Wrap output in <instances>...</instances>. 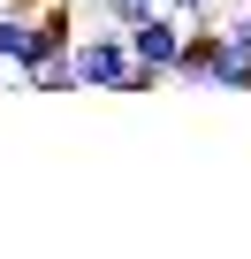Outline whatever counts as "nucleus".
<instances>
[{
  "label": "nucleus",
  "instance_id": "1",
  "mask_svg": "<svg viewBox=\"0 0 251 259\" xmlns=\"http://www.w3.org/2000/svg\"><path fill=\"white\" fill-rule=\"evenodd\" d=\"M69 69H76V92H122V76H130V46H122V23H107V31H76Z\"/></svg>",
  "mask_w": 251,
  "mask_h": 259
},
{
  "label": "nucleus",
  "instance_id": "2",
  "mask_svg": "<svg viewBox=\"0 0 251 259\" xmlns=\"http://www.w3.org/2000/svg\"><path fill=\"white\" fill-rule=\"evenodd\" d=\"M183 16L175 8H153V16H137V23H122V46H130V61H145V69H160L168 76V61H175V46H183Z\"/></svg>",
  "mask_w": 251,
  "mask_h": 259
},
{
  "label": "nucleus",
  "instance_id": "3",
  "mask_svg": "<svg viewBox=\"0 0 251 259\" xmlns=\"http://www.w3.org/2000/svg\"><path fill=\"white\" fill-rule=\"evenodd\" d=\"M31 61H46V31H38V16L0 8V69L23 84V69H31Z\"/></svg>",
  "mask_w": 251,
  "mask_h": 259
},
{
  "label": "nucleus",
  "instance_id": "4",
  "mask_svg": "<svg viewBox=\"0 0 251 259\" xmlns=\"http://www.w3.org/2000/svg\"><path fill=\"white\" fill-rule=\"evenodd\" d=\"M91 8H99L107 23H137V16H153V8H168V0H91Z\"/></svg>",
  "mask_w": 251,
  "mask_h": 259
},
{
  "label": "nucleus",
  "instance_id": "5",
  "mask_svg": "<svg viewBox=\"0 0 251 259\" xmlns=\"http://www.w3.org/2000/svg\"><path fill=\"white\" fill-rule=\"evenodd\" d=\"M168 8H175L183 23H213V16H221V0H168Z\"/></svg>",
  "mask_w": 251,
  "mask_h": 259
},
{
  "label": "nucleus",
  "instance_id": "6",
  "mask_svg": "<svg viewBox=\"0 0 251 259\" xmlns=\"http://www.w3.org/2000/svg\"><path fill=\"white\" fill-rule=\"evenodd\" d=\"M0 8H16V16H38V8H46V0H0Z\"/></svg>",
  "mask_w": 251,
  "mask_h": 259
}]
</instances>
